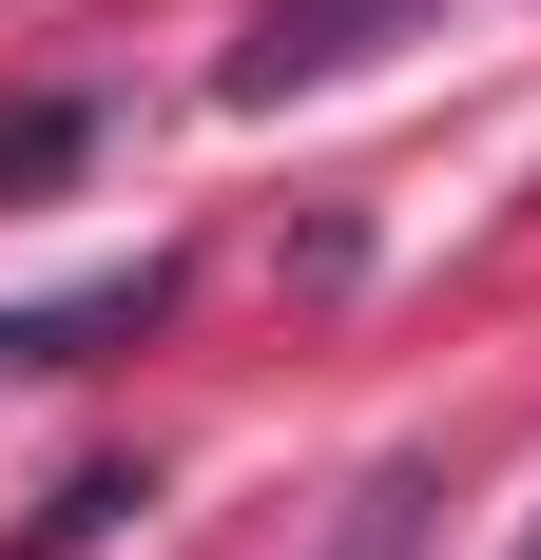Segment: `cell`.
Here are the masks:
<instances>
[{
	"label": "cell",
	"instance_id": "cell-1",
	"mask_svg": "<svg viewBox=\"0 0 541 560\" xmlns=\"http://www.w3.org/2000/svg\"><path fill=\"white\" fill-rule=\"evenodd\" d=\"M406 20H426V0H252V39H232V97H310V78L387 58Z\"/></svg>",
	"mask_w": 541,
	"mask_h": 560
},
{
	"label": "cell",
	"instance_id": "cell-2",
	"mask_svg": "<svg viewBox=\"0 0 541 560\" xmlns=\"http://www.w3.org/2000/svg\"><path fill=\"white\" fill-rule=\"evenodd\" d=\"M156 310H174V252H116V271L39 290V310H0V368H97V348L156 329Z\"/></svg>",
	"mask_w": 541,
	"mask_h": 560
},
{
	"label": "cell",
	"instance_id": "cell-3",
	"mask_svg": "<svg viewBox=\"0 0 541 560\" xmlns=\"http://www.w3.org/2000/svg\"><path fill=\"white\" fill-rule=\"evenodd\" d=\"M78 155H97V97H78V78H58V97H20V116H0V213H39Z\"/></svg>",
	"mask_w": 541,
	"mask_h": 560
},
{
	"label": "cell",
	"instance_id": "cell-4",
	"mask_svg": "<svg viewBox=\"0 0 541 560\" xmlns=\"http://www.w3.org/2000/svg\"><path fill=\"white\" fill-rule=\"evenodd\" d=\"M136 503H156V464H78V483H58V503L20 522V541H0V560H97V541H116V522H136Z\"/></svg>",
	"mask_w": 541,
	"mask_h": 560
},
{
	"label": "cell",
	"instance_id": "cell-5",
	"mask_svg": "<svg viewBox=\"0 0 541 560\" xmlns=\"http://www.w3.org/2000/svg\"><path fill=\"white\" fill-rule=\"evenodd\" d=\"M406 541H426V464H368V503H348L329 560H406Z\"/></svg>",
	"mask_w": 541,
	"mask_h": 560
},
{
	"label": "cell",
	"instance_id": "cell-6",
	"mask_svg": "<svg viewBox=\"0 0 541 560\" xmlns=\"http://www.w3.org/2000/svg\"><path fill=\"white\" fill-rule=\"evenodd\" d=\"M503 560H541V522H522V541H503Z\"/></svg>",
	"mask_w": 541,
	"mask_h": 560
}]
</instances>
